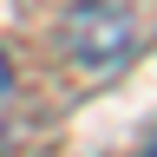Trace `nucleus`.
Returning <instances> with one entry per match:
<instances>
[{
    "label": "nucleus",
    "mask_w": 157,
    "mask_h": 157,
    "mask_svg": "<svg viewBox=\"0 0 157 157\" xmlns=\"http://www.w3.org/2000/svg\"><path fill=\"white\" fill-rule=\"evenodd\" d=\"M66 46L85 59V66H111V59L131 52V13L92 0V7H78V13L66 20Z\"/></svg>",
    "instance_id": "obj_1"
},
{
    "label": "nucleus",
    "mask_w": 157,
    "mask_h": 157,
    "mask_svg": "<svg viewBox=\"0 0 157 157\" xmlns=\"http://www.w3.org/2000/svg\"><path fill=\"white\" fill-rule=\"evenodd\" d=\"M13 85V66H7V52H0V92H7Z\"/></svg>",
    "instance_id": "obj_2"
},
{
    "label": "nucleus",
    "mask_w": 157,
    "mask_h": 157,
    "mask_svg": "<svg viewBox=\"0 0 157 157\" xmlns=\"http://www.w3.org/2000/svg\"><path fill=\"white\" fill-rule=\"evenodd\" d=\"M144 157H157V137H151V144H144Z\"/></svg>",
    "instance_id": "obj_3"
}]
</instances>
